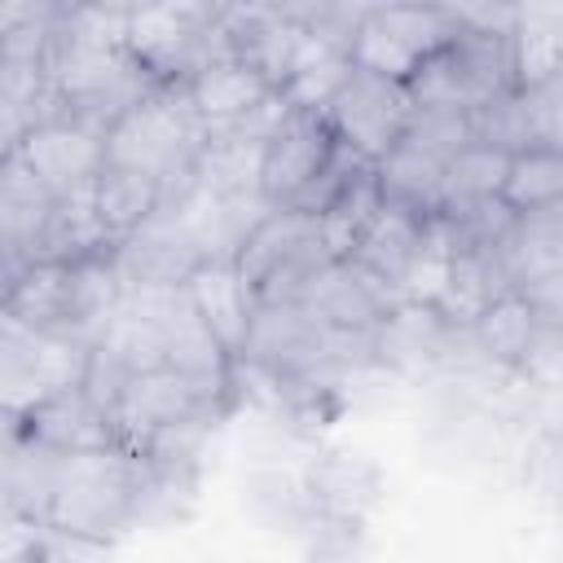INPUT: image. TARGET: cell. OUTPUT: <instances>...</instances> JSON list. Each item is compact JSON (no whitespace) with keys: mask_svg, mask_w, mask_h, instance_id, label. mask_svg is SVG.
Wrapping results in <instances>:
<instances>
[{"mask_svg":"<svg viewBox=\"0 0 563 563\" xmlns=\"http://www.w3.org/2000/svg\"><path fill=\"white\" fill-rule=\"evenodd\" d=\"M506 176H510V154L484 145V141H471L462 154H453L444 163V194H440V211H457L466 202H479V198H497L506 189Z\"/></svg>","mask_w":563,"mask_h":563,"instance_id":"4316f807","label":"cell"},{"mask_svg":"<svg viewBox=\"0 0 563 563\" xmlns=\"http://www.w3.org/2000/svg\"><path fill=\"white\" fill-rule=\"evenodd\" d=\"M308 308V317L317 325L330 330H378V321L405 303L400 290L391 282H383L378 273H369L356 260H330L303 290L299 299Z\"/></svg>","mask_w":563,"mask_h":563,"instance_id":"9c48e42d","label":"cell"},{"mask_svg":"<svg viewBox=\"0 0 563 563\" xmlns=\"http://www.w3.org/2000/svg\"><path fill=\"white\" fill-rule=\"evenodd\" d=\"M462 22L453 9H418V4H369L352 35V66L409 84L427 57L457 40Z\"/></svg>","mask_w":563,"mask_h":563,"instance_id":"5b68a950","label":"cell"},{"mask_svg":"<svg viewBox=\"0 0 563 563\" xmlns=\"http://www.w3.org/2000/svg\"><path fill=\"white\" fill-rule=\"evenodd\" d=\"M422 220L427 216H418L413 207H400V202L383 198V207L369 220V229H365V238H361L352 260L400 290V277H405V268H409V260L418 251V238H422Z\"/></svg>","mask_w":563,"mask_h":563,"instance_id":"7402d4cb","label":"cell"},{"mask_svg":"<svg viewBox=\"0 0 563 563\" xmlns=\"http://www.w3.org/2000/svg\"><path fill=\"white\" fill-rule=\"evenodd\" d=\"M189 101H194V114L202 119L207 136L220 132V128H233L242 123L251 110H260L277 88L242 57H220V62H207L189 84Z\"/></svg>","mask_w":563,"mask_h":563,"instance_id":"5bb4252c","label":"cell"},{"mask_svg":"<svg viewBox=\"0 0 563 563\" xmlns=\"http://www.w3.org/2000/svg\"><path fill=\"white\" fill-rule=\"evenodd\" d=\"M378 207H383V189H378V167L369 163V167L317 216L325 255H330V260H352L356 246H361V238H365V229H369V220L378 216Z\"/></svg>","mask_w":563,"mask_h":563,"instance_id":"cb8c5ba5","label":"cell"},{"mask_svg":"<svg viewBox=\"0 0 563 563\" xmlns=\"http://www.w3.org/2000/svg\"><path fill=\"white\" fill-rule=\"evenodd\" d=\"M334 145H339V136H334V128H330L325 114L295 110L282 123V132L264 145V167H260V194H264V202L273 211L295 207L317 185V176L325 172Z\"/></svg>","mask_w":563,"mask_h":563,"instance_id":"ba28073f","label":"cell"},{"mask_svg":"<svg viewBox=\"0 0 563 563\" xmlns=\"http://www.w3.org/2000/svg\"><path fill=\"white\" fill-rule=\"evenodd\" d=\"M413 110L418 106H413L409 84H396V79H383L369 70H352V79L343 84V92L334 97L325 119L343 145H352L369 163H383L405 141Z\"/></svg>","mask_w":563,"mask_h":563,"instance_id":"8992f818","label":"cell"},{"mask_svg":"<svg viewBox=\"0 0 563 563\" xmlns=\"http://www.w3.org/2000/svg\"><path fill=\"white\" fill-rule=\"evenodd\" d=\"M462 334L431 308V303H396L378 330H374V356L378 365L396 369V374H418V369H431L435 361H444V352L457 343Z\"/></svg>","mask_w":563,"mask_h":563,"instance_id":"4fadbf2b","label":"cell"},{"mask_svg":"<svg viewBox=\"0 0 563 563\" xmlns=\"http://www.w3.org/2000/svg\"><path fill=\"white\" fill-rule=\"evenodd\" d=\"M62 453L26 435L22 427L9 422V449H4V519H26L44 523L53 484H57Z\"/></svg>","mask_w":563,"mask_h":563,"instance_id":"e0dca14e","label":"cell"},{"mask_svg":"<svg viewBox=\"0 0 563 563\" xmlns=\"http://www.w3.org/2000/svg\"><path fill=\"white\" fill-rule=\"evenodd\" d=\"M523 295L537 308V317L545 321V330L563 334V268L550 273V277H541V282H532V286H523Z\"/></svg>","mask_w":563,"mask_h":563,"instance_id":"836d02e7","label":"cell"},{"mask_svg":"<svg viewBox=\"0 0 563 563\" xmlns=\"http://www.w3.org/2000/svg\"><path fill=\"white\" fill-rule=\"evenodd\" d=\"M497 255L515 290L559 273L563 268V198L519 211V224L506 238V246H497Z\"/></svg>","mask_w":563,"mask_h":563,"instance_id":"ac0fdd59","label":"cell"},{"mask_svg":"<svg viewBox=\"0 0 563 563\" xmlns=\"http://www.w3.org/2000/svg\"><path fill=\"white\" fill-rule=\"evenodd\" d=\"M471 132H475V141H484V145H493V150H501L510 158L523 154V150H537L519 88L506 92V97H497V101H488L484 110H475L471 114Z\"/></svg>","mask_w":563,"mask_h":563,"instance_id":"f546056e","label":"cell"},{"mask_svg":"<svg viewBox=\"0 0 563 563\" xmlns=\"http://www.w3.org/2000/svg\"><path fill=\"white\" fill-rule=\"evenodd\" d=\"M515 40L510 35H479V31H457L449 48L427 57L418 75L409 79L413 106L418 110H453V114H475L488 101L515 92Z\"/></svg>","mask_w":563,"mask_h":563,"instance_id":"3957f363","label":"cell"},{"mask_svg":"<svg viewBox=\"0 0 563 563\" xmlns=\"http://www.w3.org/2000/svg\"><path fill=\"white\" fill-rule=\"evenodd\" d=\"M510 277L501 268V255L497 251H471L462 246L453 268H449V282L435 299V312L457 330V334H471V325L484 317V308L501 295H510Z\"/></svg>","mask_w":563,"mask_h":563,"instance_id":"d6986e66","label":"cell"},{"mask_svg":"<svg viewBox=\"0 0 563 563\" xmlns=\"http://www.w3.org/2000/svg\"><path fill=\"white\" fill-rule=\"evenodd\" d=\"M405 141L418 145V150H427L431 158L449 163L453 154H462V150L475 141L471 114H453V110H413Z\"/></svg>","mask_w":563,"mask_h":563,"instance_id":"1f68e13d","label":"cell"},{"mask_svg":"<svg viewBox=\"0 0 563 563\" xmlns=\"http://www.w3.org/2000/svg\"><path fill=\"white\" fill-rule=\"evenodd\" d=\"M207 150V128L194 114L185 84H158L141 106H132L106 132V163L176 180L198 167Z\"/></svg>","mask_w":563,"mask_h":563,"instance_id":"7a4b0ae2","label":"cell"},{"mask_svg":"<svg viewBox=\"0 0 563 563\" xmlns=\"http://www.w3.org/2000/svg\"><path fill=\"white\" fill-rule=\"evenodd\" d=\"M501 198H506L515 211H528V207H541V202L563 198V154L541 150V145L515 154Z\"/></svg>","mask_w":563,"mask_h":563,"instance_id":"f1b7e54d","label":"cell"},{"mask_svg":"<svg viewBox=\"0 0 563 563\" xmlns=\"http://www.w3.org/2000/svg\"><path fill=\"white\" fill-rule=\"evenodd\" d=\"M114 246L119 242L110 238V229L97 211V194H92V185H84L53 202V211L31 246V264H79V260L106 255Z\"/></svg>","mask_w":563,"mask_h":563,"instance_id":"2e32d148","label":"cell"},{"mask_svg":"<svg viewBox=\"0 0 563 563\" xmlns=\"http://www.w3.org/2000/svg\"><path fill=\"white\" fill-rule=\"evenodd\" d=\"M185 295L198 308V317L207 321V330L224 343V352L233 361H242L246 339H251V321H255V295L242 282L238 260H202L189 273Z\"/></svg>","mask_w":563,"mask_h":563,"instance_id":"7c38bea8","label":"cell"},{"mask_svg":"<svg viewBox=\"0 0 563 563\" xmlns=\"http://www.w3.org/2000/svg\"><path fill=\"white\" fill-rule=\"evenodd\" d=\"M457 251H462L457 224H453L444 211L427 216V220H422L418 251H413V260H409V268H405V277H400V299H413V303H431V308H435V299H440V290H444V282H449V268H453Z\"/></svg>","mask_w":563,"mask_h":563,"instance_id":"d4e9b609","label":"cell"},{"mask_svg":"<svg viewBox=\"0 0 563 563\" xmlns=\"http://www.w3.org/2000/svg\"><path fill=\"white\" fill-rule=\"evenodd\" d=\"M13 150L62 198V194H75V189H84L101 176V167H106V128L70 114V119L31 128Z\"/></svg>","mask_w":563,"mask_h":563,"instance_id":"30bf717a","label":"cell"},{"mask_svg":"<svg viewBox=\"0 0 563 563\" xmlns=\"http://www.w3.org/2000/svg\"><path fill=\"white\" fill-rule=\"evenodd\" d=\"M453 224H457V238H462V246H471V251H497V246H506V238L515 233V224H519V211L497 194V198H479V202H466V207H457V211H444Z\"/></svg>","mask_w":563,"mask_h":563,"instance_id":"4dcf8cb0","label":"cell"},{"mask_svg":"<svg viewBox=\"0 0 563 563\" xmlns=\"http://www.w3.org/2000/svg\"><path fill=\"white\" fill-rule=\"evenodd\" d=\"M92 343L62 330H31L0 317V396L4 418H26L57 391L84 387Z\"/></svg>","mask_w":563,"mask_h":563,"instance_id":"277c9868","label":"cell"},{"mask_svg":"<svg viewBox=\"0 0 563 563\" xmlns=\"http://www.w3.org/2000/svg\"><path fill=\"white\" fill-rule=\"evenodd\" d=\"M92 194H97V211H101L114 242L145 229L163 207V180L158 176L132 172V167H110V163L92 180Z\"/></svg>","mask_w":563,"mask_h":563,"instance_id":"44dd1931","label":"cell"},{"mask_svg":"<svg viewBox=\"0 0 563 563\" xmlns=\"http://www.w3.org/2000/svg\"><path fill=\"white\" fill-rule=\"evenodd\" d=\"M545 321L537 317V308L528 303L523 290H510L501 299H493L484 308V317L471 325L475 347L493 361V365H528L545 339Z\"/></svg>","mask_w":563,"mask_h":563,"instance_id":"ffe728a7","label":"cell"},{"mask_svg":"<svg viewBox=\"0 0 563 563\" xmlns=\"http://www.w3.org/2000/svg\"><path fill=\"white\" fill-rule=\"evenodd\" d=\"M216 413L220 409H211L180 369L150 365L123 383V396L114 405V435L123 449L141 457L163 431L185 427V422H211Z\"/></svg>","mask_w":563,"mask_h":563,"instance_id":"52a82bcc","label":"cell"},{"mask_svg":"<svg viewBox=\"0 0 563 563\" xmlns=\"http://www.w3.org/2000/svg\"><path fill=\"white\" fill-rule=\"evenodd\" d=\"M523 110H528V128H532V145L563 154V75L541 84V88H519Z\"/></svg>","mask_w":563,"mask_h":563,"instance_id":"d6a6232c","label":"cell"},{"mask_svg":"<svg viewBox=\"0 0 563 563\" xmlns=\"http://www.w3.org/2000/svg\"><path fill=\"white\" fill-rule=\"evenodd\" d=\"M9 422L22 427L26 435H35L40 444L57 449V453H84V449H110V444H119L114 418L84 387L57 391L53 400L35 405L26 418H9Z\"/></svg>","mask_w":563,"mask_h":563,"instance_id":"9a60e30c","label":"cell"},{"mask_svg":"<svg viewBox=\"0 0 563 563\" xmlns=\"http://www.w3.org/2000/svg\"><path fill=\"white\" fill-rule=\"evenodd\" d=\"M66 268L70 264H26L13 282H4V317L31 330H62Z\"/></svg>","mask_w":563,"mask_h":563,"instance_id":"484cf974","label":"cell"},{"mask_svg":"<svg viewBox=\"0 0 563 563\" xmlns=\"http://www.w3.org/2000/svg\"><path fill=\"white\" fill-rule=\"evenodd\" d=\"M563 75V18L554 9H523L515 35V79L519 88H541Z\"/></svg>","mask_w":563,"mask_h":563,"instance_id":"83f0119b","label":"cell"},{"mask_svg":"<svg viewBox=\"0 0 563 563\" xmlns=\"http://www.w3.org/2000/svg\"><path fill=\"white\" fill-rule=\"evenodd\" d=\"M57 194L35 176V167L18 154H0V246H4V282H13L31 264V246L53 211Z\"/></svg>","mask_w":563,"mask_h":563,"instance_id":"8fae6325","label":"cell"},{"mask_svg":"<svg viewBox=\"0 0 563 563\" xmlns=\"http://www.w3.org/2000/svg\"><path fill=\"white\" fill-rule=\"evenodd\" d=\"M145 475H150L145 471V457H136L123 444L62 453L53 501H48V519L44 523L53 532L110 545L128 523L141 519Z\"/></svg>","mask_w":563,"mask_h":563,"instance_id":"6da1fadb","label":"cell"},{"mask_svg":"<svg viewBox=\"0 0 563 563\" xmlns=\"http://www.w3.org/2000/svg\"><path fill=\"white\" fill-rule=\"evenodd\" d=\"M378 167V189L387 202L413 207L418 216H435L440 211V194H444V163L431 158L427 150L400 141Z\"/></svg>","mask_w":563,"mask_h":563,"instance_id":"603a6c76","label":"cell"}]
</instances>
